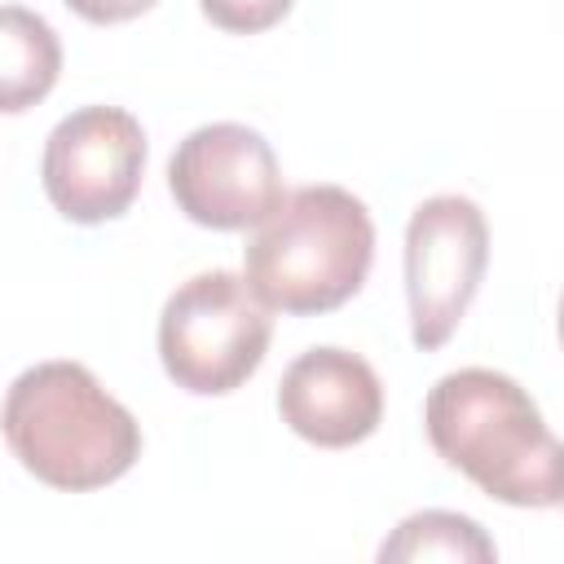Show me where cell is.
Returning a JSON list of instances; mask_svg holds the SVG:
<instances>
[{
  "label": "cell",
  "instance_id": "3957f363",
  "mask_svg": "<svg viewBox=\"0 0 564 564\" xmlns=\"http://www.w3.org/2000/svg\"><path fill=\"white\" fill-rule=\"evenodd\" d=\"M375 260V220L344 185H300L256 225L242 278L269 313H330L352 300Z\"/></svg>",
  "mask_w": 564,
  "mask_h": 564
},
{
  "label": "cell",
  "instance_id": "ba28073f",
  "mask_svg": "<svg viewBox=\"0 0 564 564\" xmlns=\"http://www.w3.org/2000/svg\"><path fill=\"white\" fill-rule=\"evenodd\" d=\"M282 423L322 449H348L366 441L383 419V383L375 366L348 348L300 352L278 383Z\"/></svg>",
  "mask_w": 564,
  "mask_h": 564
},
{
  "label": "cell",
  "instance_id": "5b68a950",
  "mask_svg": "<svg viewBox=\"0 0 564 564\" xmlns=\"http://www.w3.org/2000/svg\"><path fill=\"white\" fill-rule=\"evenodd\" d=\"M489 264V225L485 212L463 194H436L414 207L405 225V300L410 335L423 352L441 348Z\"/></svg>",
  "mask_w": 564,
  "mask_h": 564
},
{
  "label": "cell",
  "instance_id": "6da1fadb",
  "mask_svg": "<svg viewBox=\"0 0 564 564\" xmlns=\"http://www.w3.org/2000/svg\"><path fill=\"white\" fill-rule=\"evenodd\" d=\"M423 427L432 449L489 498L511 507L560 502V441L511 375L467 366L436 379Z\"/></svg>",
  "mask_w": 564,
  "mask_h": 564
},
{
  "label": "cell",
  "instance_id": "7a4b0ae2",
  "mask_svg": "<svg viewBox=\"0 0 564 564\" xmlns=\"http://www.w3.org/2000/svg\"><path fill=\"white\" fill-rule=\"evenodd\" d=\"M0 432L35 480L66 494L101 489L141 458L132 410L79 361H40L22 370L4 392Z\"/></svg>",
  "mask_w": 564,
  "mask_h": 564
},
{
  "label": "cell",
  "instance_id": "8fae6325",
  "mask_svg": "<svg viewBox=\"0 0 564 564\" xmlns=\"http://www.w3.org/2000/svg\"><path fill=\"white\" fill-rule=\"evenodd\" d=\"M198 4L220 31L256 35V31H269L273 22H282L295 0H198Z\"/></svg>",
  "mask_w": 564,
  "mask_h": 564
},
{
  "label": "cell",
  "instance_id": "52a82bcc",
  "mask_svg": "<svg viewBox=\"0 0 564 564\" xmlns=\"http://www.w3.org/2000/svg\"><path fill=\"white\" fill-rule=\"evenodd\" d=\"M176 207L207 229H251L282 203L273 145L247 123H203L167 159Z\"/></svg>",
  "mask_w": 564,
  "mask_h": 564
},
{
  "label": "cell",
  "instance_id": "30bf717a",
  "mask_svg": "<svg viewBox=\"0 0 564 564\" xmlns=\"http://www.w3.org/2000/svg\"><path fill=\"white\" fill-rule=\"evenodd\" d=\"M498 551L485 529L458 511H414L397 524V533L379 546V560H480L489 564Z\"/></svg>",
  "mask_w": 564,
  "mask_h": 564
},
{
  "label": "cell",
  "instance_id": "9c48e42d",
  "mask_svg": "<svg viewBox=\"0 0 564 564\" xmlns=\"http://www.w3.org/2000/svg\"><path fill=\"white\" fill-rule=\"evenodd\" d=\"M62 75L57 31L22 4H0V115H22L53 93Z\"/></svg>",
  "mask_w": 564,
  "mask_h": 564
},
{
  "label": "cell",
  "instance_id": "8992f818",
  "mask_svg": "<svg viewBox=\"0 0 564 564\" xmlns=\"http://www.w3.org/2000/svg\"><path fill=\"white\" fill-rule=\"evenodd\" d=\"M145 172V132L119 106L70 110L44 141V194L75 225H101L128 212Z\"/></svg>",
  "mask_w": 564,
  "mask_h": 564
},
{
  "label": "cell",
  "instance_id": "277c9868",
  "mask_svg": "<svg viewBox=\"0 0 564 564\" xmlns=\"http://www.w3.org/2000/svg\"><path fill=\"white\" fill-rule=\"evenodd\" d=\"M273 339V317L242 273L212 269L181 282L159 313V357L176 388L225 397L242 388Z\"/></svg>",
  "mask_w": 564,
  "mask_h": 564
},
{
  "label": "cell",
  "instance_id": "7c38bea8",
  "mask_svg": "<svg viewBox=\"0 0 564 564\" xmlns=\"http://www.w3.org/2000/svg\"><path fill=\"white\" fill-rule=\"evenodd\" d=\"M62 4L75 9L84 22L106 26V22H128V18H137V13L154 9L159 0H62Z\"/></svg>",
  "mask_w": 564,
  "mask_h": 564
}]
</instances>
